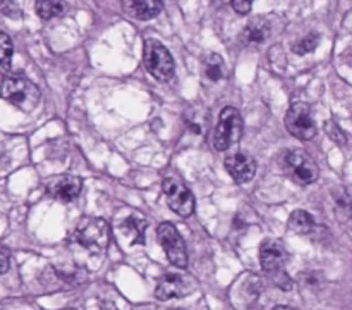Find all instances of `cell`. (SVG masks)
<instances>
[{
	"mask_svg": "<svg viewBox=\"0 0 352 310\" xmlns=\"http://www.w3.org/2000/svg\"><path fill=\"white\" fill-rule=\"evenodd\" d=\"M260 260L261 269L270 276L274 285H277L280 289H291L292 281L285 272L289 254L280 241L274 240V238L265 240L260 247Z\"/></svg>",
	"mask_w": 352,
	"mask_h": 310,
	"instance_id": "1",
	"label": "cell"
},
{
	"mask_svg": "<svg viewBox=\"0 0 352 310\" xmlns=\"http://www.w3.org/2000/svg\"><path fill=\"white\" fill-rule=\"evenodd\" d=\"M2 96L17 109L31 112L40 102V90L24 76H9L2 83Z\"/></svg>",
	"mask_w": 352,
	"mask_h": 310,
	"instance_id": "2",
	"label": "cell"
},
{
	"mask_svg": "<svg viewBox=\"0 0 352 310\" xmlns=\"http://www.w3.org/2000/svg\"><path fill=\"white\" fill-rule=\"evenodd\" d=\"M76 241L93 254H102L110 245V226L100 217L81 220L76 229Z\"/></svg>",
	"mask_w": 352,
	"mask_h": 310,
	"instance_id": "3",
	"label": "cell"
},
{
	"mask_svg": "<svg viewBox=\"0 0 352 310\" xmlns=\"http://www.w3.org/2000/svg\"><path fill=\"white\" fill-rule=\"evenodd\" d=\"M144 68L158 81H168L174 76L175 64L172 59L170 52L167 50L165 45H162L158 40H146L144 41V54H143Z\"/></svg>",
	"mask_w": 352,
	"mask_h": 310,
	"instance_id": "4",
	"label": "cell"
},
{
	"mask_svg": "<svg viewBox=\"0 0 352 310\" xmlns=\"http://www.w3.org/2000/svg\"><path fill=\"white\" fill-rule=\"evenodd\" d=\"M244 123L241 117L239 110L236 107H226L220 112L219 123H217L215 133H213V147L217 150H227L234 143L241 140L243 136Z\"/></svg>",
	"mask_w": 352,
	"mask_h": 310,
	"instance_id": "5",
	"label": "cell"
},
{
	"mask_svg": "<svg viewBox=\"0 0 352 310\" xmlns=\"http://www.w3.org/2000/svg\"><path fill=\"white\" fill-rule=\"evenodd\" d=\"M285 127L289 133L299 140H311L316 136V123L311 116L308 103L296 102L285 114Z\"/></svg>",
	"mask_w": 352,
	"mask_h": 310,
	"instance_id": "6",
	"label": "cell"
},
{
	"mask_svg": "<svg viewBox=\"0 0 352 310\" xmlns=\"http://www.w3.org/2000/svg\"><path fill=\"white\" fill-rule=\"evenodd\" d=\"M157 236L158 243L165 250L170 264L177 265L181 269L188 267V251H186L184 240H182L177 227L170 223H162L157 229Z\"/></svg>",
	"mask_w": 352,
	"mask_h": 310,
	"instance_id": "7",
	"label": "cell"
},
{
	"mask_svg": "<svg viewBox=\"0 0 352 310\" xmlns=\"http://www.w3.org/2000/svg\"><path fill=\"white\" fill-rule=\"evenodd\" d=\"M285 165H287V171L291 172L292 179L299 185L306 186L311 185L318 179L320 169L316 165V162L309 157L306 152L302 150H289L285 154Z\"/></svg>",
	"mask_w": 352,
	"mask_h": 310,
	"instance_id": "8",
	"label": "cell"
},
{
	"mask_svg": "<svg viewBox=\"0 0 352 310\" xmlns=\"http://www.w3.org/2000/svg\"><path fill=\"white\" fill-rule=\"evenodd\" d=\"M162 189H164L168 207L175 214H179L181 217H188L195 212V196L184 183L174 178H167L162 185Z\"/></svg>",
	"mask_w": 352,
	"mask_h": 310,
	"instance_id": "9",
	"label": "cell"
},
{
	"mask_svg": "<svg viewBox=\"0 0 352 310\" xmlns=\"http://www.w3.org/2000/svg\"><path fill=\"white\" fill-rule=\"evenodd\" d=\"M81 189L82 183L76 176H55L47 183V192L60 202H72L81 195Z\"/></svg>",
	"mask_w": 352,
	"mask_h": 310,
	"instance_id": "10",
	"label": "cell"
},
{
	"mask_svg": "<svg viewBox=\"0 0 352 310\" xmlns=\"http://www.w3.org/2000/svg\"><path fill=\"white\" fill-rule=\"evenodd\" d=\"M226 169L234 181L237 183H248L254 178L256 174V162L246 154H234L226 158Z\"/></svg>",
	"mask_w": 352,
	"mask_h": 310,
	"instance_id": "11",
	"label": "cell"
},
{
	"mask_svg": "<svg viewBox=\"0 0 352 310\" xmlns=\"http://www.w3.org/2000/svg\"><path fill=\"white\" fill-rule=\"evenodd\" d=\"M189 286L186 279L179 274H165L164 278L158 281L157 289H155V296L162 302H167L172 298H181V296L188 295Z\"/></svg>",
	"mask_w": 352,
	"mask_h": 310,
	"instance_id": "12",
	"label": "cell"
},
{
	"mask_svg": "<svg viewBox=\"0 0 352 310\" xmlns=\"http://www.w3.org/2000/svg\"><path fill=\"white\" fill-rule=\"evenodd\" d=\"M164 9V0H131V12L136 19H153Z\"/></svg>",
	"mask_w": 352,
	"mask_h": 310,
	"instance_id": "13",
	"label": "cell"
},
{
	"mask_svg": "<svg viewBox=\"0 0 352 310\" xmlns=\"http://www.w3.org/2000/svg\"><path fill=\"white\" fill-rule=\"evenodd\" d=\"M268 33H270V23L265 17H256L248 24L243 38L246 43H261V41L267 40Z\"/></svg>",
	"mask_w": 352,
	"mask_h": 310,
	"instance_id": "14",
	"label": "cell"
},
{
	"mask_svg": "<svg viewBox=\"0 0 352 310\" xmlns=\"http://www.w3.org/2000/svg\"><path fill=\"white\" fill-rule=\"evenodd\" d=\"M289 227H291V231H294V233L306 234L315 227V219H313L311 214L306 212V210H294V212L291 214V217H289Z\"/></svg>",
	"mask_w": 352,
	"mask_h": 310,
	"instance_id": "15",
	"label": "cell"
},
{
	"mask_svg": "<svg viewBox=\"0 0 352 310\" xmlns=\"http://www.w3.org/2000/svg\"><path fill=\"white\" fill-rule=\"evenodd\" d=\"M34 10L41 19H54L64 12V0H36Z\"/></svg>",
	"mask_w": 352,
	"mask_h": 310,
	"instance_id": "16",
	"label": "cell"
},
{
	"mask_svg": "<svg viewBox=\"0 0 352 310\" xmlns=\"http://www.w3.org/2000/svg\"><path fill=\"white\" fill-rule=\"evenodd\" d=\"M124 231L131 236V243H143L144 241V227H146V223H144L141 217L138 216H129L122 224Z\"/></svg>",
	"mask_w": 352,
	"mask_h": 310,
	"instance_id": "17",
	"label": "cell"
},
{
	"mask_svg": "<svg viewBox=\"0 0 352 310\" xmlns=\"http://www.w3.org/2000/svg\"><path fill=\"white\" fill-rule=\"evenodd\" d=\"M203 65H205V74L208 79L219 81V79L223 78V61L220 55H208V57L205 59V62H203Z\"/></svg>",
	"mask_w": 352,
	"mask_h": 310,
	"instance_id": "18",
	"label": "cell"
},
{
	"mask_svg": "<svg viewBox=\"0 0 352 310\" xmlns=\"http://www.w3.org/2000/svg\"><path fill=\"white\" fill-rule=\"evenodd\" d=\"M320 45V34L318 33H309L302 38L301 41H298L294 47V52L298 55H306L311 54V52L316 50V47Z\"/></svg>",
	"mask_w": 352,
	"mask_h": 310,
	"instance_id": "19",
	"label": "cell"
},
{
	"mask_svg": "<svg viewBox=\"0 0 352 310\" xmlns=\"http://www.w3.org/2000/svg\"><path fill=\"white\" fill-rule=\"evenodd\" d=\"M12 52H14L12 40L9 38V34L0 31V64L9 65L10 59H12Z\"/></svg>",
	"mask_w": 352,
	"mask_h": 310,
	"instance_id": "20",
	"label": "cell"
},
{
	"mask_svg": "<svg viewBox=\"0 0 352 310\" xmlns=\"http://www.w3.org/2000/svg\"><path fill=\"white\" fill-rule=\"evenodd\" d=\"M325 131H327V134L330 136V140L336 141L337 145H346L347 143L346 133H344V131L340 130L339 124L333 123V121H329V123H325Z\"/></svg>",
	"mask_w": 352,
	"mask_h": 310,
	"instance_id": "21",
	"label": "cell"
},
{
	"mask_svg": "<svg viewBox=\"0 0 352 310\" xmlns=\"http://www.w3.org/2000/svg\"><path fill=\"white\" fill-rule=\"evenodd\" d=\"M0 12L12 17V19H17L21 14L19 7H17V3L14 0H0Z\"/></svg>",
	"mask_w": 352,
	"mask_h": 310,
	"instance_id": "22",
	"label": "cell"
},
{
	"mask_svg": "<svg viewBox=\"0 0 352 310\" xmlns=\"http://www.w3.org/2000/svg\"><path fill=\"white\" fill-rule=\"evenodd\" d=\"M254 0H230V6L237 14H248L253 9Z\"/></svg>",
	"mask_w": 352,
	"mask_h": 310,
	"instance_id": "23",
	"label": "cell"
},
{
	"mask_svg": "<svg viewBox=\"0 0 352 310\" xmlns=\"http://www.w3.org/2000/svg\"><path fill=\"white\" fill-rule=\"evenodd\" d=\"M10 267V257L6 250H0V276L6 274Z\"/></svg>",
	"mask_w": 352,
	"mask_h": 310,
	"instance_id": "24",
	"label": "cell"
},
{
	"mask_svg": "<svg viewBox=\"0 0 352 310\" xmlns=\"http://www.w3.org/2000/svg\"><path fill=\"white\" fill-rule=\"evenodd\" d=\"M274 310H298V309H292V307H287V305H278L275 307Z\"/></svg>",
	"mask_w": 352,
	"mask_h": 310,
	"instance_id": "25",
	"label": "cell"
},
{
	"mask_svg": "<svg viewBox=\"0 0 352 310\" xmlns=\"http://www.w3.org/2000/svg\"><path fill=\"white\" fill-rule=\"evenodd\" d=\"M136 310H146V309H136Z\"/></svg>",
	"mask_w": 352,
	"mask_h": 310,
	"instance_id": "26",
	"label": "cell"
}]
</instances>
